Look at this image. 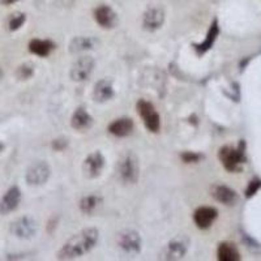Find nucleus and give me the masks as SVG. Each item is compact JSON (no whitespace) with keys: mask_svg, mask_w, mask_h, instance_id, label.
<instances>
[{"mask_svg":"<svg viewBox=\"0 0 261 261\" xmlns=\"http://www.w3.org/2000/svg\"><path fill=\"white\" fill-rule=\"evenodd\" d=\"M165 24V12L160 7H151L144 13L143 28L148 32H155Z\"/></svg>","mask_w":261,"mask_h":261,"instance_id":"obj_12","label":"nucleus"},{"mask_svg":"<svg viewBox=\"0 0 261 261\" xmlns=\"http://www.w3.org/2000/svg\"><path fill=\"white\" fill-rule=\"evenodd\" d=\"M217 257L220 261H239L241 253L231 243H221L217 249Z\"/></svg>","mask_w":261,"mask_h":261,"instance_id":"obj_22","label":"nucleus"},{"mask_svg":"<svg viewBox=\"0 0 261 261\" xmlns=\"http://www.w3.org/2000/svg\"><path fill=\"white\" fill-rule=\"evenodd\" d=\"M116 242H118V246L127 253H140L143 248L141 237L135 230H124L119 232Z\"/></svg>","mask_w":261,"mask_h":261,"instance_id":"obj_7","label":"nucleus"},{"mask_svg":"<svg viewBox=\"0 0 261 261\" xmlns=\"http://www.w3.org/2000/svg\"><path fill=\"white\" fill-rule=\"evenodd\" d=\"M20 2V0H0V3L4 4V6H11V4H15Z\"/></svg>","mask_w":261,"mask_h":261,"instance_id":"obj_29","label":"nucleus"},{"mask_svg":"<svg viewBox=\"0 0 261 261\" xmlns=\"http://www.w3.org/2000/svg\"><path fill=\"white\" fill-rule=\"evenodd\" d=\"M102 205V197L97 195H90L83 197L80 201V211L85 214H92L98 206Z\"/></svg>","mask_w":261,"mask_h":261,"instance_id":"obj_23","label":"nucleus"},{"mask_svg":"<svg viewBox=\"0 0 261 261\" xmlns=\"http://www.w3.org/2000/svg\"><path fill=\"white\" fill-rule=\"evenodd\" d=\"M115 95V90H114L113 81L109 79H102L98 81L94 86V92H93V98L98 103H103V102L110 101Z\"/></svg>","mask_w":261,"mask_h":261,"instance_id":"obj_15","label":"nucleus"},{"mask_svg":"<svg viewBox=\"0 0 261 261\" xmlns=\"http://www.w3.org/2000/svg\"><path fill=\"white\" fill-rule=\"evenodd\" d=\"M50 175V166L45 161H39V162L33 163L32 166L28 169L25 179H27L28 184H30V186H41V184H45L48 180Z\"/></svg>","mask_w":261,"mask_h":261,"instance_id":"obj_8","label":"nucleus"},{"mask_svg":"<svg viewBox=\"0 0 261 261\" xmlns=\"http://www.w3.org/2000/svg\"><path fill=\"white\" fill-rule=\"evenodd\" d=\"M134 128L135 123L132 119L120 118L109 125V132L116 137H127L134 132Z\"/></svg>","mask_w":261,"mask_h":261,"instance_id":"obj_17","label":"nucleus"},{"mask_svg":"<svg viewBox=\"0 0 261 261\" xmlns=\"http://www.w3.org/2000/svg\"><path fill=\"white\" fill-rule=\"evenodd\" d=\"M218 217V211L213 206H200L193 213L195 225L201 230H206L213 225L214 221Z\"/></svg>","mask_w":261,"mask_h":261,"instance_id":"obj_13","label":"nucleus"},{"mask_svg":"<svg viewBox=\"0 0 261 261\" xmlns=\"http://www.w3.org/2000/svg\"><path fill=\"white\" fill-rule=\"evenodd\" d=\"M68 146V141L65 139H57L53 141V149L54 150H64L65 148Z\"/></svg>","mask_w":261,"mask_h":261,"instance_id":"obj_28","label":"nucleus"},{"mask_svg":"<svg viewBox=\"0 0 261 261\" xmlns=\"http://www.w3.org/2000/svg\"><path fill=\"white\" fill-rule=\"evenodd\" d=\"M38 223L32 217H20L11 223V232L20 239H30L37 234Z\"/></svg>","mask_w":261,"mask_h":261,"instance_id":"obj_5","label":"nucleus"},{"mask_svg":"<svg viewBox=\"0 0 261 261\" xmlns=\"http://www.w3.org/2000/svg\"><path fill=\"white\" fill-rule=\"evenodd\" d=\"M2 79H3V72L0 71V80H2Z\"/></svg>","mask_w":261,"mask_h":261,"instance_id":"obj_31","label":"nucleus"},{"mask_svg":"<svg viewBox=\"0 0 261 261\" xmlns=\"http://www.w3.org/2000/svg\"><path fill=\"white\" fill-rule=\"evenodd\" d=\"M118 176L125 184H136L140 175L139 160L134 153H127L118 162Z\"/></svg>","mask_w":261,"mask_h":261,"instance_id":"obj_3","label":"nucleus"},{"mask_svg":"<svg viewBox=\"0 0 261 261\" xmlns=\"http://www.w3.org/2000/svg\"><path fill=\"white\" fill-rule=\"evenodd\" d=\"M261 188V180L260 179H253V180L249 181L248 187L246 190V197L247 199H251L252 196H255L257 193V191Z\"/></svg>","mask_w":261,"mask_h":261,"instance_id":"obj_27","label":"nucleus"},{"mask_svg":"<svg viewBox=\"0 0 261 261\" xmlns=\"http://www.w3.org/2000/svg\"><path fill=\"white\" fill-rule=\"evenodd\" d=\"M99 43L95 37H74L68 46V51L72 54H79L83 51L93 50Z\"/></svg>","mask_w":261,"mask_h":261,"instance_id":"obj_18","label":"nucleus"},{"mask_svg":"<svg viewBox=\"0 0 261 261\" xmlns=\"http://www.w3.org/2000/svg\"><path fill=\"white\" fill-rule=\"evenodd\" d=\"M190 246V241L186 237H176L175 239L169 242L165 251H163V258L166 260H180L186 256Z\"/></svg>","mask_w":261,"mask_h":261,"instance_id":"obj_10","label":"nucleus"},{"mask_svg":"<svg viewBox=\"0 0 261 261\" xmlns=\"http://www.w3.org/2000/svg\"><path fill=\"white\" fill-rule=\"evenodd\" d=\"M218 34H220V27H218V21H217L216 18V20H213V22H212L211 28H209L208 30V34H206L204 41H202L201 43L192 45L193 50H195L196 53H197V55H200V57L204 55L205 53H208V51L213 47L214 42H216Z\"/></svg>","mask_w":261,"mask_h":261,"instance_id":"obj_16","label":"nucleus"},{"mask_svg":"<svg viewBox=\"0 0 261 261\" xmlns=\"http://www.w3.org/2000/svg\"><path fill=\"white\" fill-rule=\"evenodd\" d=\"M21 201V191L17 186L9 188L0 200V213L8 214L15 211Z\"/></svg>","mask_w":261,"mask_h":261,"instance_id":"obj_14","label":"nucleus"},{"mask_svg":"<svg viewBox=\"0 0 261 261\" xmlns=\"http://www.w3.org/2000/svg\"><path fill=\"white\" fill-rule=\"evenodd\" d=\"M105 161L103 154L101 151H93L92 154H89L85 158L83 165V171L84 175L88 179H95L102 174V170L105 167Z\"/></svg>","mask_w":261,"mask_h":261,"instance_id":"obj_9","label":"nucleus"},{"mask_svg":"<svg viewBox=\"0 0 261 261\" xmlns=\"http://www.w3.org/2000/svg\"><path fill=\"white\" fill-rule=\"evenodd\" d=\"M180 158L186 163H196L199 162L200 160H202L204 155L200 154V153H193V151H184V153L180 154Z\"/></svg>","mask_w":261,"mask_h":261,"instance_id":"obj_26","label":"nucleus"},{"mask_svg":"<svg viewBox=\"0 0 261 261\" xmlns=\"http://www.w3.org/2000/svg\"><path fill=\"white\" fill-rule=\"evenodd\" d=\"M93 118L88 111L84 109V107H79L77 110L74 111V114L72 115L71 119V125L72 128L77 130H84L88 129V128L92 125Z\"/></svg>","mask_w":261,"mask_h":261,"instance_id":"obj_21","label":"nucleus"},{"mask_svg":"<svg viewBox=\"0 0 261 261\" xmlns=\"http://www.w3.org/2000/svg\"><path fill=\"white\" fill-rule=\"evenodd\" d=\"M3 149H4V145H3V144H2V143H0V151L3 150Z\"/></svg>","mask_w":261,"mask_h":261,"instance_id":"obj_30","label":"nucleus"},{"mask_svg":"<svg viewBox=\"0 0 261 261\" xmlns=\"http://www.w3.org/2000/svg\"><path fill=\"white\" fill-rule=\"evenodd\" d=\"M55 50V43L50 39H32L29 43V51L37 57H48Z\"/></svg>","mask_w":261,"mask_h":261,"instance_id":"obj_20","label":"nucleus"},{"mask_svg":"<svg viewBox=\"0 0 261 261\" xmlns=\"http://www.w3.org/2000/svg\"><path fill=\"white\" fill-rule=\"evenodd\" d=\"M220 160L223 167L230 172H237L242 170V165L246 163V143L241 141L238 148L232 146H223L220 150Z\"/></svg>","mask_w":261,"mask_h":261,"instance_id":"obj_2","label":"nucleus"},{"mask_svg":"<svg viewBox=\"0 0 261 261\" xmlns=\"http://www.w3.org/2000/svg\"><path fill=\"white\" fill-rule=\"evenodd\" d=\"M94 20L103 29H113L118 25V15L111 7L106 4H101L95 8Z\"/></svg>","mask_w":261,"mask_h":261,"instance_id":"obj_11","label":"nucleus"},{"mask_svg":"<svg viewBox=\"0 0 261 261\" xmlns=\"http://www.w3.org/2000/svg\"><path fill=\"white\" fill-rule=\"evenodd\" d=\"M98 238H99V232H98L97 228H84L80 232L69 238L68 241L63 244L57 257L59 260H73V258L81 257L94 248L98 242Z\"/></svg>","mask_w":261,"mask_h":261,"instance_id":"obj_1","label":"nucleus"},{"mask_svg":"<svg viewBox=\"0 0 261 261\" xmlns=\"http://www.w3.org/2000/svg\"><path fill=\"white\" fill-rule=\"evenodd\" d=\"M25 21H27V15H25V13H15V15L11 16V18H9L8 21L9 30H11V32H16V30H18L25 24Z\"/></svg>","mask_w":261,"mask_h":261,"instance_id":"obj_24","label":"nucleus"},{"mask_svg":"<svg viewBox=\"0 0 261 261\" xmlns=\"http://www.w3.org/2000/svg\"><path fill=\"white\" fill-rule=\"evenodd\" d=\"M212 197L223 205H232L237 200V193L227 186H214L212 188Z\"/></svg>","mask_w":261,"mask_h":261,"instance_id":"obj_19","label":"nucleus"},{"mask_svg":"<svg viewBox=\"0 0 261 261\" xmlns=\"http://www.w3.org/2000/svg\"><path fill=\"white\" fill-rule=\"evenodd\" d=\"M95 67V62L90 57H81L79 58L72 65L71 71H69V77L76 83H83L88 80L90 74L93 73Z\"/></svg>","mask_w":261,"mask_h":261,"instance_id":"obj_6","label":"nucleus"},{"mask_svg":"<svg viewBox=\"0 0 261 261\" xmlns=\"http://www.w3.org/2000/svg\"><path fill=\"white\" fill-rule=\"evenodd\" d=\"M16 74H17V77L21 79V80H28V79H30L34 74V67L30 63H25V64L18 67Z\"/></svg>","mask_w":261,"mask_h":261,"instance_id":"obj_25","label":"nucleus"},{"mask_svg":"<svg viewBox=\"0 0 261 261\" xmlns=\"http://www.w3.org/2000/svg\"><path fill=\"white\" fill-rule=\"evenodd\" d=\"M136 109L140 118L143 119L146 129L151 134H158L161 129V118L155 107L145 99H140L136 105Z\"/></svg>","mask_w":261,"mask_h":261,"instance_id":"obj_4","label":"nucleus"}]
</instances>
